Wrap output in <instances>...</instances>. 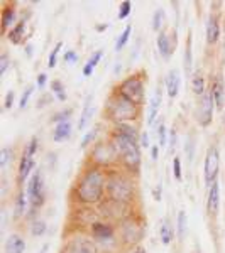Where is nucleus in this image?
<instances>
[{
	"mask_svg": "<svg viewBox=\"0 0 225 253\" xmlns=\"http://www.w3.org/2000/svg\"><path fill=\"white\" fill-rule=\"evenodd\" d=\"M196 253H198V252H196Z\"/></svg>",
	"mask_w": 225,
	"mask_h": 253,
	"instance_id": "obj_55",
	"label": "nucleus"
},
{
	"mask_svg": "<svg viewBox=\"0 0 225 253\" xmlns=\"http://www.w3.org/2000/svg\"><path fill=\"white\" fill-rule=\"evenodd\" d=\"M92 100H93V96L90 95L87 98V101H85V108H83V112H81V118L78 120V130H80V132L87 128V125L90 124L92 117L95 115V107L92 105Z\"/></svg>",
	"mask_w": 225,
	"mask_h": 253,
	"instance_id": "obj_19",
	"label": "nucleus"
},
{
	"mask_svg": "<svg viewBox=\"0 0 225 253\" xmlns=\"http://www.w3.org/2000/svg\"><path fill=\"white\" fill-rule=\"evenodd\" d=\"M122 235H124V238L127 243H137V242H141L144 231H142V226L136 221V219L130 218V219H124V224H122Z\"/></svg>",
	"mask_w": 225,
	"mask_h": 253,
	"instance_id": "obj_11",
	"label": "nucleus"
},
{
	"mask_svg": "<svg viewBox=\"0 0 225 253\" xmlns=\"http://www.w3.org/2000/svg\"><path fill=\"white\" fill-rule=\"evenodd\" d=\"M107 194L109 199L117 203H124V205H129L134 199V186L132 182L129 181L125 175L118 174V172H112L107 177Z\"/></svg>",
	"mask_w": 225,
	"mask_h": 253,
	"instance_id": "obj_3",
	"label": "nucleus"
},
{
	"mask_svg": "<svg viewBox=\"0 0 225 253\" xmlns=\"http://www.w3.org/2000/svg\"><path fill=\"white\" fill-rule=\"evenodd\" d=\"M9 56L7 54H2L0 56V76H3L7 73V69H9Z\"/></svg>",
	"mask_w": 225,
	"mask_h": 253,
	"instance_id": "obj_44",
	"label": "nucleus"
},
{
	"mask_svg": "<svg viewBox=\"0 0 225 253\" xmlns=\"http://www.w3.org/2000/svg\"><path fill=\"white\" fill-rule=\"evenodd\" d=\"M186 154H188V161H193V156H195V144H193V138L188 137L186 140Z\"/></svg>",
	"mask_w": 225,
	"mask_h": 253,
	"instance_id": "obj_45",
	"label": "nucleus"
},
{
	"mask_svg": "<svg viewBox=\"0 0 225 253\" xmlns=\"http://www.w3.org/2000/svg\"><path fill=\"white\" fill-rule=\"evenodd\" d=\"M51 89H53V93H55L56 96H58V100L59 101H64L66 100V93H64V84L61 83L59 80H55L51 83Z\"/></svg>",
	"mask_w": 225,
	"mask_h": 253,
	"instance_id": "obj_35",
	"label": "nucleus"
},
{
	"mask_svg": "<svg viewBox=\"0 0 225 253\" xmlns=\"http://www.w3.org/2000/svg\"><path fill=\"white\" fill-rule=\"evenodd\" d=\"M214 100H212V95L210 91H207L205 95L202 96V100L198 101L196 105V110H195V117H196V122H198L202 126H207L212 124L214 120Z\"/></svg>",
	"mask_w": 225,
	"mask_h": 253,
	"instance_id": "obj_10",
	"label": "nucleus"
},
{
	"mask_svg": "<svg viewBox=\"0 0 225 253\" xmlns=\"http://www.w3.org/2000/svg\"><path fill=\"white\" fill-rule=\"evenodd\" d=\"M176 231H178V238L183 240L186 236V231H188V218H186V213L185 211H179L178 213V218H176Z\"/></svg>",
	"mask_w": 225,
	"mask_h": 253,
	"instance_id": "obj_28",
	"label": "nucleus"
},
{
	"mask_svg": "<svg viewBox=\"0 0 225 253\" xmlns=\"http://www.w3.org/2000/svg\"><path fill=\"white\" fill-rule=\"evenodd\" d=\"M32 91H34V86H27L26 89H24V93H22V96H20V101H19V108L20 110H24L27 107V101H29V98L32 95Z\"/></svg>",
	"mask_w": 225,
	"mask_h": 253,
	"instance_id": "obj_39",
	"label": "nucleus"
},
{
	"mask_svg": "<svg viewBox=\"0 0 225 253\" xmlns=\"http://www.w3.org/2000/svg\"><path fill=\"white\" fill-rule=\"evenodd\" d=\"M130 9H132V3H130L129 0H124V2L120 3V7H118V15H117V17L120 20L125 19L130 14Z\"/></svg>",
	"mask_w": 225,
	"mask_h": 253,
	"instance_id": "obj_40",
	"label": "nucleus"
},
{
	"mask_svg": "<svg viewBox=\"0 0 225 253\" xmlns=\"http://www.w3.org/2000/svg\"><path fill=\"white\" fill-rule=\"evenodd\" d=\"M191 89L196 96H203L205 95V76H203L202 71H195L193 76H191Z\"/></svg>",
	"mask_w": 225,
	"mask_h": 253,
	"instance_id": "obj_24",
	"label": "nucleus"
},
{
	"mask_svg": "<svg viewBox=\"0 0 225 253\" xmlns=\"http://www.w3.org/2000/svg\"><path fill=\"white\" fill-rule=\"evenodd\" d=\"M24 31H26V20H19L17 24L14 26V29L9 32V41L12 44H19L20 39H22L24 36Z\"/></svg>",
	"mask_w": 225,
	"mask_h": 253,
	"instance_id": "obj_27",
	"label": "nucleus"
},
{
	"mask_svg": "<svg viewBox=\"0 0 225 253\" xmlns=\"http://www.w3.org/2000/svg\"><path fill=\"white\" fill-rule=\"evenodd\" d=\"M185 73L190 76L191 73V64H193V56H191V34H188L186 39V49H185Z\"/></svg>",
	"mask_w": 225,
	"mask_h": 253,
	"instance_id": "obj_30",
	"label": "nucleus"
},
{
	"mask_svg": "<svg viewBox=\"0 0 225 253\" xmlns=\"http://www.w3.org/2000/svg\"><path fill=\"white\" fill-rule=\"evenodd\" d=\"M105 189H107V177L98 167H92L81 175L76 186V198L85 205H97L104 198Z\"/></svg>",
	"mask_w": 225,
	"mask_h": 253,
	"instance_id": "obj_1",
	"label": "nucleus"
},
{
	"mask_svg": "<svg viewBox=\"0 0 225 253\" xmlns=\"http://www.w3.org/2000/svg\"><path fill=\"white\" fill-rule=\"evenodd\" d=\"M69 135H71V124H69V122H61V124L55 126V132H53L55 142L68 140Z\"/></svg>",
	"mask_w": 225,
	"mask_h": 253,
	"instance_id": "obj_23",
	"label": "nucleus"
},
{
	"mask_svg": "<svg viewBox=\"0 0 225 253\" xmlns=\"http://www.w3.org/2000/svg\"><path fill=\"white\" fill-rule=\"evenodd\" d=\"M14 20H15V10L12 9V7L3 9V12H2V29H3V32H5L12 24H14Z\"/></svg>",
	"mask_w": 225,
	"mask_h": 253,
	"instance_id": "obj_29",
	"label": "nucleus"
},
{
	"mask_svg": "<svg viewBox=\"0 0 225 253\" xmlns=\"http://www.w3.org/2000/svg\"><path fill=\"white\" fill-rule=\"evenodd\" d=\"M46 81H48V75H46V73H41V75H38V81H36V84L43 89L44 84H46Z\"/></svg>",
	"mask_w": 225,
	"mask_h": 253,
	"instance_id": "obj_48",
	"label": "nucleus"
},
{
	"mask_svg": "<svg viewBox=\"0 0 225 253\" xmlns=\"http://www.w3.org/2000/svg\"><path fill=\"white\" fill-rule=\"evenodd\" d=\"M219 166H220V152L219 147L212 145L207 150L205 164H203V179H205V184L210 187L215 181H219Z\"/></svg>",
	"mask_w": 225,
	"mask_h": 253,
	"instance_id": "obj_8",
	"label": "nucleus"
},
{
	"mask_svg": "<svg viewBox=\"0 0 225 253\" xmlns=\"http://www.w3.org/2000/svg\"><path fill=\"white\" fill-rule=\"evenodd\" d=\"M38 150V137H32L31 142L27 144L26 150H24L22 157H20V162H19V172H17V177H19V182L27 181L29 174L32 172L34 169V154Z\"/></svg>",
	"mask_w": 225,
	"mask_h": 253,
	"instance_id": "obj_7",
	"label": "nucleus"
},
{
	"mask_svg": "<svg viewBox=\"0 0 225 253\" xmlns=\"http://www.w3.org/2000/svg\"><path fill=\"white\" fill-rule=\"evenodd\" d=\"M14 98H15V91L14 89H10V91H7V95H5V110H9L12 108V105H14Z\"/></svg>",
	"mask_w": 225,
	"mask_h": 253,
	"instance_id": "obj_47",
	"label": "nucleus"
},
{
	"mask_svg": "<svg viewBox=\"0 0 225 253\" xmlns=\"http://www.w3.org/2000/svg\"><path fill=\"white\" fill-rule=\"evenodd\" d=\"M220 38V24L217 15H210L207 22V42L208 44H215Z\"/></svg>",
	"mask_w": 225,
	"mask_h": 253,
	"instance_id": "obj_18",
	"label": "nucleus"
},
{
	"mask_svg": "<svg viewBox=\"0 0 225 253\" xmlns=\"http://www.w3.org/2000/svg\"><path fill=\"white\" fill-rule=\"evenodd\" d=\"M46 230H48V224H46V221H43V219H36V221L31 224L32 236H43L46 233Z\"/></svg>",
	"mask_w": 225,
	"mask_h": 253,
	"instance_id": "obj_33",
	"label": "nucleus"
},
{
	"mask_svg": "<svg viewBox=\"0 0 225 253\" xmlns=\"http://www.w3.org/2000/svg\"><path fill=\"white\" fill-rule=\"evenodd\" d=\"M38 253H49V243H44L43 247H41V250Z\"/></svg>",
	"mask_w": 225,
	"mask_h": 253,
	"instance_id": "obj_51",
	"label": "nucleus"
},
{
	"mask_svg": "<svg viewBox=\"0 0 225 253\" xmlns=\"http://www.w3.org/2000/svg\"><path fill=\"white\" fill-rule=\"evenodd\" d=\"M71 113H73L71 108L63 110V112L56 113V115L53 117V122H58V124H61V122H69V115H71Z\"/></svg>",
	"mask_w": 225,
	"mask_h": 253,
	"instance_id": "obj_42",
	"label": "nucleus"
},
{
	"mask_svg": "<svg viewBox=\"0 0 225 253\" xmlns=\"http://www.w3.org/2000/svg\"><path fill=\"white\" fill-rule=\"evenodd\" d=\"M132 253H146V250H144L142 247H136V248H134V252H132Z\"/></svg>",
	"mask_w": 225,
	"mask_h": 253,
	"instance_id": "obj_52",
	"label": "nucleus"
},
{
	"mask_svg": "<svg viewBox=\"0 0 225 253\" xmlns=\"http://www.w3.org/2000/svg\"><path fill=\"white\" fill-rule=\"evenodd\" d=\"M27 201H29V199H27L26 191L20 189L14 201V218H20V216L24 214V211H26V208H27Z\"/></svg>",
	"mask_w": 225,
	"mask_h": 253,
	"instance_id": "obj_25",
	"label": "nucleus"
},
{
	"mask_svg": "<svg viewBox=\"0 0 225 253\" xmlns=\"http://www.w3.org/2000/svg\"><path fill=\"white\" fill-rule=\"evenodd\" d=\"M151 157H153V161H156L159 157V147H156V145L151 147Z\"/></svg>",
	"mask_w": 225,
	"mask_h": 253,
	"instance_id": "obj_49",
	"label": "nucleus"
},
{
	"mask_svg": "<svg viewBox=\"0 0 225 253\" xmlns=\"http://www.w3.org/2000/svg\"><path fill=\"white\" fill-rule=\"evenodd\" d=\"M163 20H165V10H163V9H158L156 12H154V17H153V29H154V31H159V32H161Z\"/></svg>",
	"mask_w": 225,
	"mask_h": 253,
	"instance_id": "obj_37",
	"label": "nucleus"
},
{
	"mask_svg": "<svg viewBox=\"0 0 225 253\" xmlns=\"http://www.w3.org/2000/svg\"><path fill=\"white\" fill-rule=\"evenodd\" d=\"M61 47H63V42H56V46L55 49L51 51V54H49V59H48V68L49 69H53L56 66V63H58V54H59V51H61Z\"/></svg>",
	"mask_w": 225,
	"mask_h": 253,
	"instance_id": "obj_36",
	"label": "nucleus"
},
{
	"mask_svg": "<svg viewBox=\"0 0 225 253\" xmlns=\"http://www.w3.org/2000/svg\"><path fill=\"white\" fill-rule=\"evenodd\" d=\"M141 145L142 147H149V138H147V132H144L141 135Z\"/></svg>",
	"mask_w": 225,
	"mask_h": 253,
	"instance_id": "obj_50",
	"label": "nucleus"
},
{
	"mask_svg": "<svg viewBox=\"0 0 225 253\" xmlns=\"http://www.w3.org/2000/svg\"><path fill=\"white\" fill-rule=\"evenodd\" d=\"M64 61L66 63H69V64H75L76 61H78V54H76L73 49H68L66 52H64Z\"/></svg>",
	"mask_w": 225,
	"mask_h": 253,
	"instance_id": "obj_46",
	"label": "nucleus"
},
{
	"mask_svg": "<svg viewBox=\"0 0 225 253\" xmlns=\"http://www.w3.org/2000/svg\"><path fill=\"white\" fill-rule=\"evenodd\" d=\"M179 84H181V76H179L178 69H171L169 75L166 78V88H168V95L169 98H174L179 91Z\"/></svg>",
	"mask_w": 225,
	"mask_h": 253,
	"instance_id": "obj_17",
	"label": "nucleus"
},
{
	"mask_svg": "<svg viewBox=\"0 0 225 253\" xmlns=\"http://www.w3.org/2000/svg\"><path fill=\"white\" fill-rule=\"evenodd\" d=\"M161 103H163V98H161V91L154 93L153 98L149 100V117H147V125H153L154 120H156L158 113H159V108H161Z\"/></svg>",
	"mask_w": 225,
	"mask_h": 253,
	"instance_id": "obj_21",
	"label": "nucleus"
},
{
	"mask_svg": "<svg viewBox=\"0 0 225 253\" xmlns=\"http://www.w3.org/2000/svg\"><path fill=\"white\" fill-rule=\"evenodd\" d=\"M97 133H98L97 128H93V130H90L88 133H85L83 138H81V149H85V147H88L90 144H92V140L97 137Z\"/></svg>",
	"mask_w": 225,
	"mask_h": 253,
	"instance_id": "obj_43",
	"label": "nucleus"
},
{
	"mask_svg": "<svg viewBox=\"0 0 225 253\" xmlns=\"http://www.w3.org/2000/svg\"><path fill=\"white\" fill-rule=\"evenodd\" d=\"M224 122H225V118H224Z\"/></svg>",
	"mask_w": 225,
	"mask_h": 253,
	"instance_id": "obj_54",
	"label": "nucleus"
},
{
	"mask_svg": "<svg viewBox=\"0 0 225 253\" xmlns=\"http://www.w3.org/2000/svg\"><path fill=\"white\" fill-rule=\"evenodd\" d=\"M31 49H32V46H31V44H29V46L26 47V52H27V54H29V56L32 54V51H31Z\"/></svg>",
	"mask_w": 225,
	"mask_h": 253,
	"instance_id": "obj_53",
	"label": "nucleus"
},
{
	"mask_svg": "<svg viewBox=\"0 0 225 253\" xmlns=\"http://www.w3.org/2000/svg\"><path fill=\"white\" fill-rule=\"evenodd\" d=\"M92 235L97 240H110L113 236V228L109 223H92Z\"/></svg>",
	"mask_w": 225,
	"mask_h": 253,
	"instance_id": "obj_16",
	"label": "nucleus"
},
{
	"mask_svg": "<svg viewBox=\"0 0 225 253\" xmlns=\"http://www.w3.org/2000/svg\"><path fill=\"white\" fill-rule=\"evenodd\" d=\"M92 159L98 166H110L117 161L118 156H117V150L112 142H110V144H107V142H100V144H97L93 147Z\"/></svg>",
	"mask_w": 225,
	"mask_h": 253,
	"instance_id": "obj_9",
	"label": "nucleus"
},
{
	"mask_svg": "<svg viewBox=\"0 0 225 253\" xmlns=\"http://www.w3.org/2000/svg\"><path fill=\"white\" fill-rule=\"evenodd\" d=\"M173 175L176 181H181L183 179V174H181V159L179 157H174L173 159Z\"/></svg>",
	"mask_w": 225,
	"mask_h": 253,
	"instance_id": "obj_41",
	"label": "nucleus"
},
{
	"mask_svg": "<svg viewBox=\"0 0 225 253\" xmlns=\"http://www.w3.org/2000/svg\"><path fill=\"white\" fill-rule=\"evenodd\" d=\"M130 32H132V27L127 26L124 31H122V34L118 36V39H117V42H115V51H117V52H118V51H122V47H124L125 44H127V41H129V38H130Z\"/></svg>",
	"mask_w": 225,
	"mask_h": 253,
	"instance_id": "obj_34",
	"label": "nucleus"
},
{
	"mask_svg": "<svg viewBox=\"0 0 225 253\" xmlns=\"http://www.w3.org/2000/svg\"><path fill=\"white\" fill-rule=\"evenodd\" d=\"M113 133H118V135L129 138V140L136 142L139 144V133H137V128L132 126L130 124H115V132Z\"/></svg>",
	"mask_w": 225,
	"mask_h": 253,
	"instance_id": "obj_22",
	"label": "nucleus"
},
{
	"mask_svg": "<svg viewBox=\"0 0 225 253\" xmlns=\"http://www.w3.org/2000/svg\"><path fill=\"white\" fill-rule=\"evenodd\" d=\"M3 252L5 253H24L26 252V242H24L20 235H10L9 238L5 240Z\"/></svg>",
	"mask_w": 225,
	"mask_h": 253,
	"instance_id": "obj_15",
	"label": "nucleus"
},
{
	"mask_svg": "<svg viewBox=\"0 0 225 253\" xmlns=\"http://www.w3.org/2000/svg\"><path fill=\"white\" fill-rule=\"evenodd\" d=\"M156 44H158V49H159V54H161L165 59H168L171 54H173V44L169 42V38H168V34L165 31H161L158 34Z\"/></svg>",
	"mask_w": 225,
	"mask_h": 253,
	"instance_id": "obj_20",
	"label": "nucleus"
},
{
	"mask_svg": "<svg viewBox=\"0 0 225 253\" xmlns=\"http://www.w3.org/2000/svg\"><path fill=\"white\" fill-rule=\"evenodd\" d=\"M159 236H161L163 245H169L171 242H173V230H171V226L168 221H163L161 230H159Z\"/></svg>",
	"mask_w": 225,
	"mask_h": 253,
	"instance_id": "obj_31",
	"label": "nucleus"
},
{
	"mask_svg": "<svg viewBox=\"0 0 225 253\" xmlns=\"http://www.w3.org/2000/svg\"><path fill=\"white\" fill-rule=\"evenodd\" d=\"M112 144L115 147L117 156L125 169L132 174H139V170H141V149L136 142L118 135V133H113Z\"/></svg>",
	"mask_w": 225,
	"mask_h": 253,
	"instance_id": "obj_2",
	"label": "nucleus"
},
{
	"mask_svg": "<svg viewBox=\"0 0 225 253\" xmlns=\"http://www.w3.org/2000/svg\"><path fill=\"white\" fill-rule=\"evenodd\" d=\"M26 194H27V199H29L32 210H38V208L44 205V181L39 170L32 172L29 181H27Z\"/></svg>",
	"mask_w": 225,
	"mask_h": 253,
	"instance_id": "obj_6",
	"label": "nucleus"
},
{
	"mask_svg": "<svg viewBox=\"0 0 225 253\" xmlns=\"http://www.w3.org/2000/svg\"><path fill=\"white\" fill-rule=\"evenodd\" d=\"M109 117L112 118L115 124H129V122L136 120L139 115V110L134 103L125 100L124 96L115 95L107 105Z\"/></svg>",
	"mask_w": 225,
	"mask_h": 253,
	"instance_id": "obj_4",
	"label": "nucleus"
},
{
	"mask_svg": "<svg viewBox=\"0 0 225 253\" xmlns=\"http://www.w3.org/2000/svg\"><path fill=\"white\" fill-rule=\"evenodd\" d=\"M117 95L124 96L125 100H129L130 103H134L136 107H141L146 101V89H144V81L139 76H129L127 80H124L117 88Z\"/></svg>",
	"mask_w": 225,
	"mask_h": 253,
	"instance_id": "obj_5",
	"label": "nucleus"
},
{
	"mask_svg": "<svg viewBox=\"0 0 225 253\" xmlns=\"http://www.w3.org/2000/svg\"><path fill=\"white\" fill-rule=\"evenodd\" d=\"M12 157H14V150L10 149V147H3L2 150H0V169H5L7 166H9V162L12 161Z\"/></svg>",
	"mask_w": 225,
	"mask_h": 253,
	"instance_id": "obj_32",
	"label": "nucleus"
},
{
	"mask_svg": "<svg viewBox=\"0 0 225 253\" xmlns=\"http://www.w3.org/2000/svg\"><path fill=\"white\" fill-rule=\"evenodd\" d=\"M220 210V184L215 181L208 187V199H207V211L210 216H217Z\"/></svg>",
	"mask_w": 225,
	"mask_h": 253,
	"instance_id": "obj_13",
	"label": "nucleus"
},
{
	"mask_svg": "<svg viewBox=\"0 0 225 253\" xmlns=\"http://www.w3.org/2000/svg\"><path fill=\"white\" fill-rule=\"evenodd\" d=\"M210 95H212V100H214L215 108L222 110L225 107V86H224V80L220 78V76L217 80H214V83H212Z\"/></svg>",
	"mask_w": 225,
	"mask_h": 253,
	"instance_id": "obj_14",
	"label": "nucleus"
},
{
	"mask_svg": "<svg viewBox=\"0 0 225 253\" xmlns=\"http://www.w3.org/2000/svg\"><path fill=\"white\" fill-rule=\"evenodd\" d=\"M102 56H104V51H97V52H93L92 56H90V59L87 61V64L83 66V76H92V73H93V69L97 68V64L100 63V59H102Z\"/></svg>",
	"mask_w": 225,
	"mask_h": 253,
	"instance_id": "obj_26",
	"label": "nucleus"
},
{
	"mask_svg": "<svg viewBox=\"0 0 225 253\" xmlns=\"http://www.w3.org/2000/svg\"><path fill=\"white\" fill-rule=\"evenodd\" d=\"M158 137H159V147H165L166 145V142H168V130H166V125H165V122H161L158 126Z\"/></svg>",
	"mask_w": 225,
	"mask_h": 253,
	"instance_id": "obj_38",
	"label": "nucleus"
},
{
	"mask_svg": "<svg viewBox=\"0 0 225 253\" xmlns=\"http://www.w3.org/2000/svg\"><path fill=\"white\" fill-rule=\"evenodd\" d=\"M61 253H97V248L88 240H71L61 248Z\"/></svg>",
	"mask_w": 225,
	"mask_h": 253,
	"instance_id": "obj_12",
	"label": "nucleus"
}]
</instances>
